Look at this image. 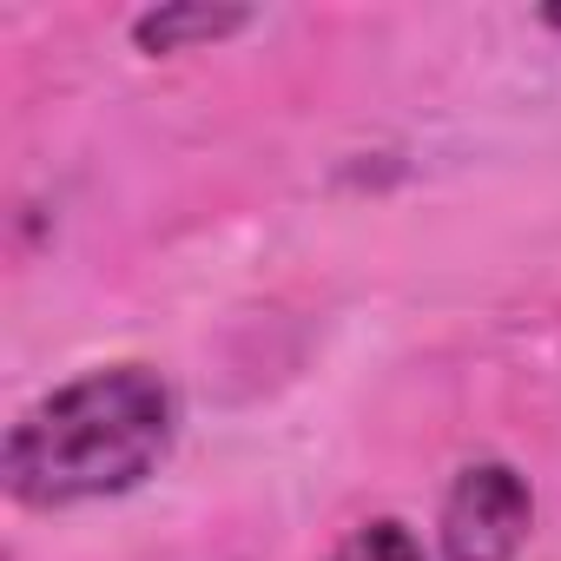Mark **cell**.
I'll list each match as a JSON object with an SVG mask.
<instances>
[{
  "label": "cell",
  "mask_w": 561,
  "mask_h": 561,
  "mask_svg": "<svg viewBox=\"0 0 561 561\" xmlns=\"http://www.w3.org/2000/svg\"><path fill=\"white\" fill-rule=\"evenodd\" d=\"M535 522V495L508 462H476L456 476L443 502V554L449 561H515Z\"/></svg>",
  "instance_id": "obj_2"
},
{
  "label": "cell",
  "mask_w": 561,
  "mask_h": 561,
  "mask_svg": "<svg viewBox=\"0 0 561 561\" xmlns=\"http://www.w3.org/2000/svg\"><path fill=\"white\" fill-rule=\"evenodd\" d=\"M541 21H548V27H561V8H548V14H541Z\"/></svg>",
  "instance_id": "obj_5"
},
{
  "label": "cell",
  "mask_w": 561,
  "mask_h": 561,
  "mask_svg": "<svg viewBox=\"0 0 561 561\" xmlns=\"http://www.w3.org/2000/svg\"><path fill=\"white\" fill-rule=\"evenodd\" d=\"M172 449V390L146 364L93 370L27 410L8 436V489L27 508L119 495Z\"/></svg>",
  "instance_id": "obj_1"
},
{
  "label": "cell",
  "mask_w": 561,
  "mask_h": 561,
  "mask_svg": "<svg viewBox=\"0 0 561 561\" xmlns=\"http://www.w3.org/2000/svg\"><path fill=\"white\" fill-rule=\"evenodd\" d=\"M331 561H423V541L403 522H364Z\"/></svg>",
  "instance_id": "obj_4"
},
{
  "label": "cell",
  "mask_w": 561,
  "mask_h": 561,
  "mask_svg": "<svg viewBox=\"0 0 561 561\" xmlns=\"http://www.w3.org/2000/svg\"><path fill=\"white\" fill-rule=\"evenodd\" d=\"M238 27H251V14L244 8H152V14H139L133 21V41L146 47V54H185V47H205V41H225V34H238Z\"/></svg>",
  "instance_id": "obj_3"
}]
</instances>
